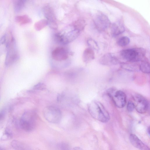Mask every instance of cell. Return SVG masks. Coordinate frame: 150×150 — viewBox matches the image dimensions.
I'll return each instance as SVG.
<instances>
[{
    "label": "cell",
    "mask_w": 150,
    "mask_h": 150,
    "mask_svg": "<svg viewBox=\"0 0 150 150\" xmlns=\"http://www.w3.org/2000/svg\"><path fill=\"white\" fill-rule=\"evenodd\" d=\"M130 40L127 36H123L120 38L117 42V45L121 47H124L127 45L129 43Z\"/></svg>",
    "instance_id": "22"
},
{
    "label": "cell",
    "mask_w": 150,
    "mask_h": 150,
    "mask_svg": "<svg viewBox=\"0 0 150 150\" xmlns=\"http://www.w3.org/2000/svg\"><path fill=\"white\" fill-rule=\"evenodd\" d=\"M11 145L16 150H34L26 144L16 140L13 141Z\"/></svg>",
    "instance_id": "14"
},
{
    "label": "cell",
    "mask_w": 150,
    "mask_h": 150,
    "mask_svg": "<svg viewBox=\"0 0 150 150\" xmlns=\"http://www.w3.org/2000/svg\"><path fill=\"white\" fill-rule=\"evenodd\" d=\"M129 139L132 144L140 150H150L149 148L144 144L136 135L131 134Z\"/></svg>",
    "instance_id": "11"
},
{
    "label": "cell",
    "mask_w": 150,
    "mask_h": 150,
    "mask_svg": "<svg viewBox=\"0 0 150 150\" xmlns=\"http://www.w3.org/2000/svg\"><path fill=\"white\" fill-rule=\"evenodd\" d=\"M89 112L94 118L103 122H108L110 119L108 111L100 102L94 101L89 105Z\"/></svg>",
    "instance_id": "1"
},
{
    "label": "cell",
    "mask_w": 150,
    "mask_h": 150,
    "mask_svg": "<svg viewBox=\"0 0 150 150\" xmlns=\"http://www.w3.org/2000/svg\"><path fill=\"white\" fill-rule=\"evenodd\" d=\"M56 148L57 150H70L69 144L65 142H61L57 144Z\"/></svg>",
    "instance_id": "23"
},
{
    "label": "cell",
    "mask_w": 150,
    "mask_h": 150,
    "mask_svg": "<svg viewBox=\"0 0 150 150\" xmlns=\"http://www.w3.org/2000/svg\"><path fill=\"white\" fill-rule=\"evenodd\" d=\"M6 115V110L4 109L0 111V123L4 119Z\"/></svg>",
    "instance_id": "27"
},
{
    "label": "cell",
    "mask_w": 150,
    "mask_h": 150,
    "mask_svg": "<svg viewBox=\"0 0 150 150\" xmlns=\"http://www.w3.org/2000/svg\"><path fill=\"white\" fill-rule=\"evenodd\" d=\"M73 150H83V149H82L81 148L78 147H76L74 148Z\"/></svg>",
    "instance_id": "28"
},
{
    "label": "cell",
    "mask_w": 150,
    "mask_h": 150,
    "mask_svg": "<svg viewBox=\"0 0 150 150\" xmlns=\"http://www.w3.org/2000/svg\"><path fill=\"white\" fill-rule=\"evenodd\" d=\"M37 119L36 113L34 111L32 110L27 111L23 113L21 118L20 126L26 132L33 131L35 127Z\"/></svg>",
    "instance_id": "2"
},
{
    "label": "cell",
    "mask_w": 150,
    "mask_h": 150,
    "mask_svg": "<svg viewBox=\"0 0 150 150\" xmlns=\"http://www.w3.org/2000/svg\"><path fill=\"white\" fill-rule=\"evenodd\" d=\"M48 24L47 20L45 19H43L36 22L34 25V27L36 30L39 31L44 28Z\"/></svg>",
    "instance_id": "20"
},
{
    "label": "cell",
    "mask_w": 150,
    "mask_h": 150,
    "mask_svg": "<svg viewBox=\"0 0 150 150\" xmlns=\"http://www.w3.org/2000/svg\"><path fill=\"white\" fill-rule=\"evenodd\" d=\"M135 108L134 104L131 101H129L127 105V109L129 112H132Z\"/></svg>",
    "instance_id": "26"
},
{
    "label": "cell",
    "mask_w": 150,
    "mask_h": 150,
    "mask_svg": "<svg viewBox=\"0 0 150 150\" xmlns=\"http://www.w3.org/2000/svg\"><path fill=\"white\" fill-rule=\"evenodd\" d=\"M132 97L135 102V108L137 111L141 114L146 112L149 107L147 100L141 95L138 94H134Z\"/></svg>",
    "instance_id": "7"
},
{
    "label": "cell",
    "mask_w": 150,
    "mask_h": 150,
    "mask_svg": "<svg viewBox=\"0 0 150 150\" xmlns=\"http://www.w3.org/2000/svg\"><path fill=\"white\" fill-rule=\"evenodd\" d=\"M45 85L43 83H39L35 85L33 87V89L37 90H43L45 89Z\"/></svg>",
    "instance_id": "25"
},
{
    "label": "cell",
    "mask_w": 150,
    "mask_h": 150,
    "mask_svg": "<svg viewBox=\"0 0 150 150\" xmlns=\"http://www.w3.org/2000/svg\"><path fill=\"white\" fill-rule=\"evenodd\" d=\"M0 150H4V149L1 146H0Z\"/></svg>",
    "instance_id": "30"
},
{
    "label": "cell",
    "mask_w": 150,
    "mask_h": 150,
    "mask_svg": "<svg viewBox=\"0 0 150 150\" xmlns=\"http://www.w3.org/2000/svg\"><path fill=\"white\" fill-rule=\"evenodd\" d=\"M15 21L21 25H24L30 23L32 20L29 17L26 15H23L16 16L15 18Z\"/></svg>",
    "instance_id": "17"
},
{
    "label": "cell",
    "mask_w": 150,
    "mask_h": 150,
    "mask_svg": "<svg viewBox=\"0 0 150 150\" xmlns=\"http://www.w3.org/2000/svg\"><path fill=\"white\" fill-rule=\"evenodd\" d=\"M51 55L54 60L58 62L65 60L68 57L67 51L64 48L61 47L55 48L52 51Z\"/></svg>",
    "instance_id": "10"
},
{
    "label": "cell",
    "mask_w": 150,
    "mask_h": 150,
    "mask_svg": "<svg viewBox=\"0 0 150 150\" xmlns=\"http://www.w3.org/2000/svg\"><path fill=\"white\" fill-rule=\"evenodd\" d=\"M26 1L24 0H16L14 1L13 6L16 12H20L23 8Z\"/></svg>",
    "instance_id": "19"
},
{
    "label": "cell",
    "mask_w": 150,
    "mask_h": 150,
    "mask_svg": "<svg viewBox=\"0 0 150 150\" xmlns=\"http://www.w3.org/2000/svg\"><path fill=\"white\" fill-rule=\"evenodd\" d=\"M101 64L105 65L115 64L118 62L117 59L110 53L106 54L100 59Z\"/></svg>",
    "instance_id": "12"
},
{
    "label": "cell",
    "mask_w": 150,
    "mask_h": 150,
    "mask_svg": "<svg viewBox=\"0 0 150 150\" xmlns=\"http://www.w3.org/2000/svg\"><path fill=\"white\" fill-rule=\"evenodd\" d=\"M94 22L97 29L100 31L106 30L111 25V22L108 17L101 13H98L96 16Z\"/></svg>",
    "instance_id": "8"
},
{
    "label": "cell",
    "mask_w": 150,
    "mask_h": 150,
    "mask_svg": "<svg viewBox=\"0 0 150 150\" xmlns=\"http://www.w3.org/2000/svg\"><path fill=\"white\" fill-rule=\"evenodd\" d=\"M73 25L75 30L80 32L84 28L86 22L83 19H79L74 22Z\"/></svg>",
    "instance_id": "18"
},
{
    "label": "cell",
    "mask_w": 150,
    "mask_h": 150,
    "mask_svg": "<svg viewBox=\"0 0 150 150\" xmlns=\"http://www.w3.org/2000/svg\"><path fill=\"white\" fill-rule=\"evenodd\" d=\"M149 132H150V128H149V127L148 128V130H147V132H148V134H149H149H150Z\"/></svg>",
    "instance_id": "29"
},
{
    "label": "cell",
    "mask_w": 150,
    "mask_h": 150,
    "mask_svg": "<svg viewBox=\"0 0 150 150\" xmlns=\"http://www.w3.org/2000/svg\"><path fill=\"white\" fill-rule=\"evenodd\" d=\"M87 43L89 47L93 50L98 51L99 47L97 42L94 40L89 38L87 40Z\"/></svg>",
    "instance_id": "24"
},
{
    "label": "cell",
    "mask_w": 150,
    "mask_h": 150,
    "mask_svg": "<svg viewBox=\"0 0 150 150\" xmlns=\"http://www.w3.org/2000/svg\"><path fill=\"white\" fill-rule=\"evenodd\" d=\"M44 12L47 21L48 25L51 28L56 29L57 28L56 18L52 8L49 6H45L44 8Z\"/></svg>",
    "instance_id": "9"
},
{
    "label": "cell",
    "mask_w": 150,
    "mask_h": 150,
    "mask_svg": "<svg viewBox=\"0 0 150 150\" xmlns=\"http://www.w3.org/2000/svg\"><path fill=\"white\" fill-rule=\"evenodd\" d=\"M125 28L122 25L119 23H114L112 24L111 27V33L113 37L117 36L123 33Z\"/></svg>",
    "instance_id": "13"
},
{
    "label": "cell",
    "mask_w": 150,
    "mask_h": 150,
    "mask_svg": "<svg viewBox=\"0 0 150 150\" xmlns=\"http://www.w3.org/2000/svg\"><path fill=\"white\" fill-rule=\"evenodd\" d=\"M6 34L4 35L0 39V57L6 50H7L9 37Z\"/></svg>",
    "instance_id": "16"
},
{
    "label": "cell",
    "mask_w": 150,
    "mask_h": 150,
    "mask_svg": "<svg viewBox=\"0 0 150 150\" xmlns=\"http://www.w3.org/2000/svg\"><path fill=\"white\" fill-rule=\"evenodd\" d=\"M108 93V95L117 107L122 108L125 105L126 96L124 92L121 90L115 91L112 90Z\"/></svg>",
    "instance_id": "6"
},
{
    "label": "cell",
    "mask_w": 150,
    "mask_h": 150,
    "mask_svg": "<svg viewBox=\"0 0 150 150\" xmlns=\"http://www.w3.org/2000/svg\"><path fill=\"white\" fill-rule=\"evenodd\" d=\"M44 116L49 122L52 123H57L60 122L62 117L60 110L54 106H48L45 108L43 111Z\"/></svg>",
    "instance_id": "5"
},
{
    "label": "cell",
    "mask_w": 150,
    "mask_h": 150,
    "mask_svg": "<svg viewBox=\"0 0 150 150\" xmlns=\"http://www.w3.org/2000/svg\"><path fill=\"white\" fill-rule=\"evenodd\" d=\"M18 54L16 43L14 38L11 37L9 38L5 59V64L9 66L14 63L18 58Z\"/></svg>",
    "instance_id": "4"
},
{
    "label": "cell",
    "mask_w": 150,
    "mask_h": 150,
    "mask_svg": "<svg viewBox=\"0 0 150 150\" xmlns=\"http://www.w3.org/2000/svg\"><path fill=\"white\" fill-rule=\"evenodd\" d=\"M146 54V51L142 48H130L122 50L120 52L121 57L130 62H135L141 60Z\"/></svg>",
    "instance_id": "3"
},
{
    "label": "cell",
    "mask_w": 150,
    "mask_h": 150,
    "mask_svg": "<svg viewBox=\"0 0 150 150\" xmlns=\"http://www.w3.org/2000/svg\"><path fill=\"white\" fill-rule=\"evenodd\" d=\"M139 68L143 72L146 74L150 73V66L149 63L146 61H143L140 64Z\"/></svg>",
    "instance_id": "21"
},
{
    "label": "cell",
    "mask_w": 150,
    "mask_h": 150,
    "mask_svg": "<svg viewBox=\"0 0 150 150\" xmlns=\"http://www.w3.org/2000/svg\"><path fill=\"white\" fill-rule=\"evenodd\" d=\"M95 58V53L93 50L88 47L86 48L83 51V58L85 62H88Z\"/></svg>",
    "instance_id": "15"
}]
</instances>
